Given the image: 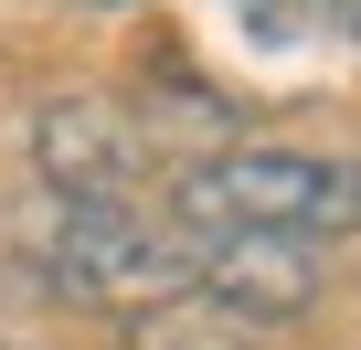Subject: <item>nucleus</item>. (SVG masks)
<instances>
[{"label":"nucleus","instance_id":"7","mask_svg":"<svg viewBox=\"0 0 361 350\" xmlns=\"http://www.w3.org/2000/svg\"><path fill=\"white\" fill-rule=\"evenodd\" d=\"M64 11H138V0H64Z\"/></svg>","mask_w":361,"mask_h":350},{"label":"nucleus","instance_id":"6","mask_svg":"<svg viewBox=\"0 0 361 350\" xmlns=\"http://www.w3.org/2000/svg\"><path fill=\"white\" fill-rule=\"evenodd\" d=\"M234 22H255V32H350L340 22V0H224Z\"/></svg>","mask_w":361,"mask_h":350},{"label":"nucleus","instance_id":"2","mask_svg":"<svg viewBox=\"0 0 361 350\" xmlns=\"http://www.w3.org/2000/svg\"><path fill=\"white\" fill-rule=\"evenodd\" d=\"M22 276L75 308H149L192 287V234L149 202H43L22 223Z\"/></svg>","mask_w":361,"mask_h":350},{"label":"nucleus","instance_id":"8","mask_svg":"<svg viewBox=\"0 0 361 350\" xmlns=\"http://www.w3.org/2000/svg\"><path fill=\"white\" fill-rule=\"evenodd\" d=\"M340 22H350V32H361V0H340Z\"/></svg>","mask_w":361,"mask_h":350},{"label":"nucleus","instance_id":"3","mask_svg":"<svg viewBox=\"0 0 361 350\" xmlns=\"http://www.w3.org/2000/svg\"><path fill=\"white\" fill-rule=\"evenodd\" d=\"M32 181H43V202H149L159 149H149V127H138L128 96L54 85L32 106Z\"/></svg>","mask_w":361,"mask_h":350},{"label":"nucleus","instance_id":"1","mask_svg":"<svg viewBox=\"0 0 361 350\" xmlns=\"http://www.w3.org/2000/svg\"><path fill=\"white\" fill-rule=\"evenodd\" d=\"M159 213L213 244V234H287V244H350L361 234V159L350 149H298V138H234L170 170Z\"/></svg>","mask_w":361,"mask_h":350},{"label":"nucleus","instance_id":"9","mask_svg":"<svg viewBox=\"0 0 361 350\" xmlns=\"http://www.w3.org/2000/svg\"><path fill=\"white\" fill-rule=\"evenodd\" d=\"M0 350H22V339H0Z\"/></svg>","mask_w":361,"mask_h":350},{"label":"nucleus","instance_id":"5","mask_svg":"<svg viewBox=\"0 0 361 350\" xmlns=\"http://www.w3.org/2000/svg\"><path fill=\"white\" fill-rule=\"evenodd\" d=\"M117 350H255V329L234 308H213L202 287H180V297H149L117 318Z\"/></svg>","mask_w":361,"mask_h":350},{"label":"nucleus","instance_id":"4","mask_svg":"<svg viewBox=\"0 0 361 350\" xmlns=\"http://www.w3.org/2000/svg\"><path fill=\"white\" fill-rule=\"evenodd\" d=\"M192 287L213 308H234L245 329H266V318H308L319 308L329 255L319 244H287V234H213V244H192Z\"/></svg>","mask_w":361,"mask_h":350}]
</instances>
